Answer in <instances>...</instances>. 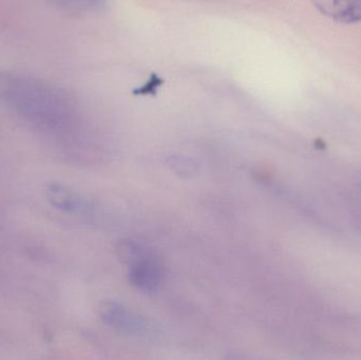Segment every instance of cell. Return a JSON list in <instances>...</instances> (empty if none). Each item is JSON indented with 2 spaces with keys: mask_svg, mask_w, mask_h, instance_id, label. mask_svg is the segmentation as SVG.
I'll return each instance as SVG.
<instances>
[{
  "mask_svg": "<svg viewBox=\"0 0 361 360\" xmlns=\"http://www.w3.org/2000/svg\"><path fill=\"white\" fill-rule=\"evenodd\" d=\"M99 312L105 323L124 333L142 335L148 331L147 323L142 317L118 302H104Z\"/></svg>",
  "mask_w": 361,
  "mask_h": 360,
  "instance_id": "cell-3",
  "label": "cell"
},
{
  "mask_svg": "<svg viewBox=\"0 0 361 360\" xmlns=\"http://www.w3.org/2000/svg\"><path fill=\"white\" fill-rule=\"evenodd\" d=\"M128 266L129 283L135 289L144 293H154L162 283V262L147 247L133 258Z\"/></svg>",
  "mask_w": 361,
  "mask_h": 360,
  "instance_id": "cell-2",
  "label": "cell"
},
{
  "mask_svg": "<svg viewBox=\"0 0 361 360\" xmlns=\"http://www.w3.org/2000/svg\"><path fill=\"white\" fill-rule=\"evenodd\" d=\"M324 16L341 23H361V0H313Z\"/></svg>",
  "mask_w": 361,
  "mask_h": 360,
  "instance_id": "cell-4",
  "label": "cell"
},
{
  "mask_svg": "<svg viewBox=\"0 0 361 360\" xmlns=\"http://www.w3.org/2000/svg\"><path fill=\"white\" fill-rule=\"evenodd\" d=\"M0 103L42 130H59L74 113L72 97L40 77L0 70Z\"/></svg>",
  "mask_w": 361,
  "mask_h": 360,
  "instance_id": "cell-1",
  "label": "cell"
},
{
  "mask_svg": "<svg viewBox=\"0 0 361 360\" xmlns=\"http://www.w3.org/2000/svg\"><path fill=\"white\" fill-rule=\"evenodd\" d=\"M166 164L169 165V168L177 173L178 175L186 179L195 177L197 175L199 167L197 163L191 159L186 158L182 156H173L167 159Z\"/></svg>",
  "mask_w": 361,
  "mask_h": 360,
  "instance_id": "cell-6",
  "label": "cell"
},
{
  "mask_svg": "<svg viewBox=\"0 0 361 360\" xmlns=\"http://www.w3.org/2000/svg\"><path fill=\"white\" fill-rule=\"evenodd\" d=\"M47 200L54 209L65 213H82L87 203L80 194L61 183H49L44 188Z\"/></svg>",
  "mask_w": 361,
  "mask_h": 360,
  "instance_id": "cell-5",
  "label": "cell"
},
{
  "mask_svg": "<svg viewBox=\"0 0 361 360\" xmlns=\"http://www.w3.org/2000/svg\"><path fill=\"white\" fill-rule=\"evenodd\" d=\"M51 6L68 12H82L97 8L103 0H47Z\"/></svg>",
  "mask_w": 361,
  "mask_h": 360,
  "instance_id": "cell-7",
  "label": "cell"
}]
</instances>
